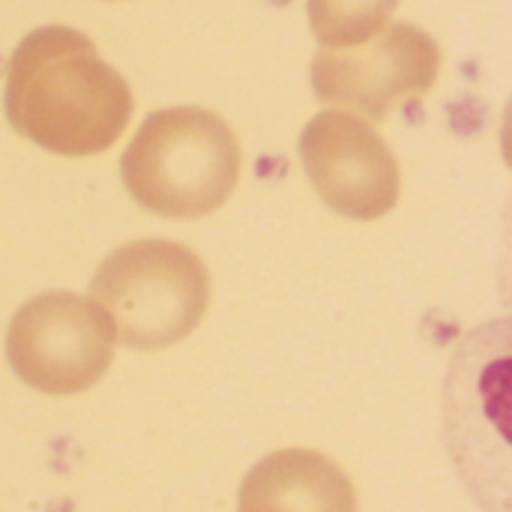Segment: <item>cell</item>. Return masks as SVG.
Wrapping results in <instances>:
<instances>
[{"instance_id":"obj_1","label":"cell","mask_w":512,"mask_h":512,"mask_svg":"<svg viewBox=\"0 0 512 512\" xmlns=\"http://www.w3.org/2000/svg\"><path fill=\"white\" fill-rule=\"evenodd\" d=\"M6 117L18 135L57 156H96L129 126L132 90L72 27L27 33L6 66Z\"/></svg>"},{"instance_id":"obj_2","label":"cell","mask_w":512,"mask_h":512,"mask_svg":"<svg viewBox=\"0 0 512 512\" xmlns=\"http://www.w3.org/2000/svg\"><path fill=\"white\" fill-rule=\"evenodd\" d=\"M129 195L165 219H201L219 210L240 177L231 126L204 108L153 111L120 159Z\"/></svg>"},{"instance_id":"obj_3","label":"cell","mask_w":512,"mask_h":512,"mask_svg":"<svg viewBox=\"0 0 512 512\" xmlns=\"http://www.w3.org/2000/svg\"><path fill=\"white\" fill-rule=\"evenodd\" d=\"M90 291L123 345L159 351L183 342L201 324L210 276L192 249L174 240H141L108 255Z\"/></svg>"},{"instance_id":"obj_4","label":"cell","mask_w":512,"mask_h":512,"mask_svg":"<svg viewBox=\"0 0 512 512\" xmlns=\"http://www.w3.org/2000/svg\"><path fill=\"white\" fill-rule=\"evenodd\" d=\"M117 333L108 312L81 294H39L6 330V360L33 390L75 396L105 378Z\"/></svg>"},{"instance_id":"obj_5","label":"cell","mask_w":512,"mask_h":512,"mask_svg":"<svg viewBox=\"0 0 512 512\" xmlns=\"http://www.w3.org/2000/svg\"><path fill=\"white\" fill-rule=\"evenodd\" d=\"M438 72V42L417 24L393 21L360 45L318 51L312 60V90L327 105L384 120L405 99L429 93Z\"/></svg>"},{"instance_id":"obj_6","label":"cell","mask_w":512,"mask_h":512,"mask_svg":"<svg viewBox=\"0 0 512 512\" xmlns=\"http://www.w3.org/2000/svg\"><path fill=\"white\" fill-rule=\"evenodd\" d=\"M303 168L339 216L372 222L399 201V162L369 120L351 111H321L300 135Z\"/></svg>"},{"instance_id":"obj_7","label":"cell","mask_w":512,"mask_h":512,"mask_svg":"<svg viewBox=\"0 0 512 512\" xmlns=\"http://www.w3.org/2000/svg\"><path fill=\"white\" fill-rule=\"evenodd\" d=\"M240 512H360L348 474L321 453L279 450L240 486Z\"/></svg>"},{"instance_id":"obj_8","label":"cell","mask_w":512,"mask_h":512,"mask_svg":"<svg viewBox=\"0 0 512 512\" xmlns=\"http://www.w3.org/2000/svg\"><path fill=\"white\" fill-rule=\"evenodd\" d=\"M399 0H309V24L321 45L351 48L372 39Z\"/></svg>"}]
</instances>
